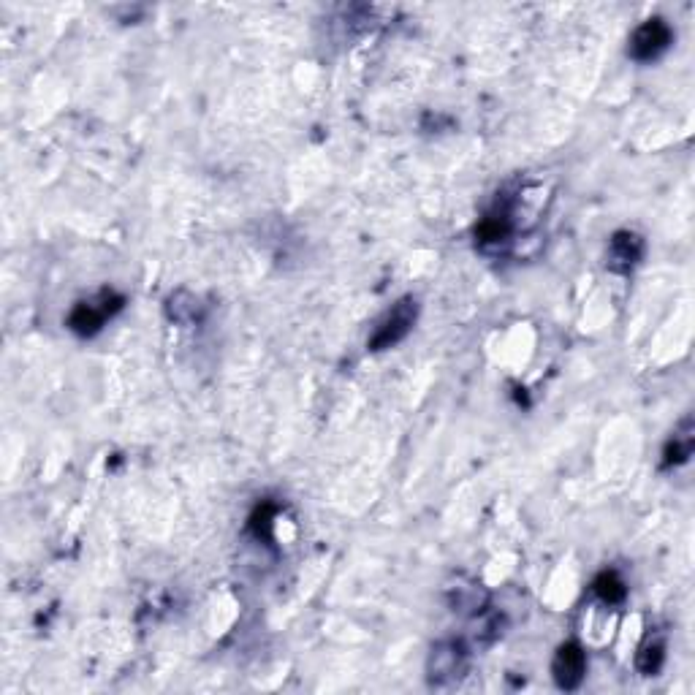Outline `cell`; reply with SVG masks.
Wrapping results in <instances>:
<instances>
[{
	"mask_svg": "<svg viewBox=\"0 0 695 695\" xmlns=\"http://www.w3.org/2000/svg\"><path fill=\"white\" fill-rule=\"evenodd\" d=\"M123 307V296L112 294V291H104L98 294L96 299H87V302H79L71 315H68V329L79 337H93L96 332H101L106 318H112Z\"/></svg>",
	"mask_w": 695,
	"mask_h": 695,
	"instance_id": "1",
	"label": "cell"
},
{
	"mask_svg": "<svg viewBox=\"0 0 695 695\" xmlns=\"http://www.w3.org/2000/svg\"><path fill=\"white\" fill-rule=\"evenodd\" d=\"M467 671V647L462 641H443L432 649L427 663L429 685L448 687L459 682Z\"/></svg>",
	"mask_w": 695,
	"mask_h": 695,
	"instance_id": "2",
	"label": "cell"
},
{
	"mask_svg": "<svg viewBox=\"0 0 695 695\" xmlns=\"http://www.w3.org/2000/svg\"><path fill=\"white\" fill-rule=\"evenodd\" d=\"M416 315H419L416 299H410V296L400 299L370 337V351H386V348H394L400 340H405L416 324Z\"/></svg>",
	"mask_w": 695,
	"mask_h": 695,
	"instance_id": "3",
	"label": "cell"
},
{
	"mask_svg": "<svg viewBox=\"0 0 695 695\" xmlns=\"http://www.w3.org/2000/svg\"><path fill=\"white\" fill-rule=\"evenodd\" d=\"M674 41V33L666 25V20H647L644 25H638L630 36V47L628 55L638 63H649V60H657Z\"/></svg>",
	"mask_w": 695,
	"mask_h": 695,
	"instance_id": "4",
	"label": "cell"
},
{
	"mask_svg": "<svg viewBox=\"0 0 695 695\" xmlns=\"http://www.w3.org/2000/svg\"><path fill=\"white\" fill-rule=\"evenodd\" d=\"M554 682L560 690H576L587 676V655L579 644H562L552 663Z\"/></svg>",
	"mask_w": 695,
	"mask_h": 695,
	"instance_id": "5",
	"label": "cell"
},
{
	"mask_svg": "<svg viewBox=\"0 0 695 695\" xmlns=\"http://www.w3.org/2000/svg\"><path fill=\"white\" fill-rule=\"evenodd\" d=\"M644 256V239L633 231H617L609 245V267L614 272H630Z\"/></svg>",
	"mask_w": 695,
	"mask_h": 695,
	"instance_id": "6",
	"label": "cell"
},
{
	"mask_svg": "<svg viewBox=\"0 0 695 695\" xmlns=\"http://www.w3.org/2000/svg\"><path fill=\"white\" fill-rule=\"evenodd\" d=\"M592 592H595L606 606H619L622 600L628 598V587H625V581L619 579L614 571L600 573L598 579L592 581Z\"/></svg>",
	"mask_w": 695,
	"mask_h": 695,
	"instance_id": "7",
	"label": "cell"
},
{
	"mask_svg": "<svg viewBox=\"0 0 695 695\" xmlns=\"http://www.w3.org/2000/svg\"><path fill=\"white\" fill-rule=\"evenodd\" d=\"M690 454H693V424H690V419H687L685 424H682V432H676L674 440L666 446L663 467L682 465V462L690 459Z\"/></svg>",
	"mask_w": 695,
	"mask_h": 695,
	"instance_id": "8",
	"label": "cell"
},
{
	"mask_svg": "<svg viewBox=\"0 0 695 695\" xmlns=\"http://www.w3.org/2000/svg\"><path fill=\"white\" fill-rule=\"evenodd\" d=\"M663 657H666V647L660 641H647L644 647L638 649L636 655V668L644 676H655L663 666Z\"/></svg>",
	"mask_w": 695,
	"mask_h": 695,
	"instance_id": "9",
	"label": "cell"
},
{
	"mask_svg": "<svg viewBox=\"0 0 695 695\" xmlns=\"http://www.w3.org/2000/svg\"><path fill=\"white\" fill-rule=\"evenodd\" d=\"M250 530L261 538V535H269V530H272V505H264V508H258L256 514H253V519H250Z\"/></svg>",
	"mask_w": 695,
	"mask_h": 695,
	"instance_id": "10",
	"label": "cell"
}]
</instances>
